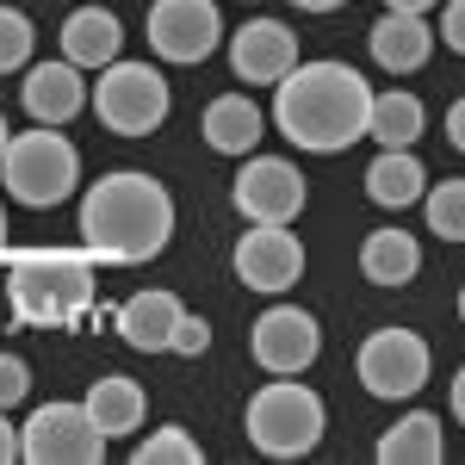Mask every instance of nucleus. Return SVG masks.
<instances>
[{
  "instance_id": "9b49d317",
  "label": "nucleus",
  "mask_w": 465,
  "mask_h": 465,
  "mask_svg": "<svg viewBox=\"0 0 465 465\" xmlns=\"http://www.w3.org/2000/svg\"><path fill=\"white\" fill-rule=\"evenodd\" d=\"M230 267H236V280H242L249 292L280 298V292H292L298 280H304V242L292 236L286 223H254V230H242Z\"/></svg>"
},
{
  "instance_id": "f704fd0d",
  "label": "nucleus",
  "mask_w": 465,
  "mask_h": 465,
  "mask_svg": "<svg viewBox=\"0 0 465 465\" xmlns=\"http://www.w3.org/2000/svg\"><path fill=\"white\" fill-rule=\"evenodd\" d=\"M6 137H13V124H6V112H0V155H6Z\"/></svg>"
},
{
  "instance_id": "7c9ffc66",
  "label": "nucleus",
  "mask_w": 465,
  "mask_h": 465,
  "mask_svg": "<svg viewBox=\"0 0 465 465\" xmlns=\"http://www.w3.org/2000/svg\"><path fill=\"white\" fill-rule=\"evenodd\" d=\"M19 460V429H13V416L0 410V465H13Z\"/></svg>"
},
{
  "instance_id": "1a4fd4ad",
  "label": "nucleus",
  "mask_w": 465,
  "mask_h": 465,
  "mask_svg": "<svg viewBox=\"0 0 465 465\" xmlns=\"http://www.w3.org/2000/svg\"><path fill=\"white\" fill-rule=\"evenodd\" d=\"M223 37L230 32H223L217 0H155V6H149V50H155L162 63H174V69L205 63Z\"/></svg>"
},
{
  "instance_id": "c85d7f7f",
  "label": "nucleus",
  "mask_w": 465,
  "mask_h": 465,
  "mask_svg": "<svg viewBox=\"0 0 465 465\" xmlns=\"http://www.w3.org/2000/svg\"><path fill=\"white\" fill-rule=\"evenodd\" d=\"M434 37H440L453 56H465V0H440V25H434Z\"/></svg>"
},
{
  "instance_id": "f257e3e1",
  "label": "nucleus",
  "mask_w": 465,
  "mask_h": 465,
  "mask_svg": "<svg viewBox=\"0 0 465 465\" xmlns=\"http://www.w3.org/2000/svg\"><path fill=\"white\" fill-rule=\"evenodd\" d=\"M366 106H372V87L354 63H292L273 81V131L298 143L304 155H341L348 143L366 137Z\"/></svg>"
},
{
  "instance_id": "9d476101",
  "label": "nucleus",
  "mask_w": 465,
  "mask_h": 465,
  "mask_svg": "<svg viewBox=\"0 0 465 465\" xmlns=\"http://www.w3.org/2000/svg\"><path fill=\"white\" fill-rule=\"evenodd\" d=\"M304 199H311V186L286 155H242V174L230 180V205L249 223H292L304 212Z\"/></svg>"
},
{
  "instance_id": "e433bc0d",
  "label": "nucleus",
  "mask_w": 465,
  "mask_h": 465,
  "mask_svg": "<svg viewBox=\"0 0 465 465\" xmlns=\"http://www.w3.org/2000/svg\"><path fill=\"white\" fill-rule=\"evenodd\" d=\"M460 322H465V286H460Z\"/></svg>"
},
{
  "instance_id": "473e14b6",
  "label": "nucleus",
  "mask_w": 465,
  "mask_h": 465,
  "mask_svg": "<svg viewBox=\"0 0 465 465\" xmlns=\"http://www.w3.org/2000/svg\"><path fill=\"white\" fill-rule=\"evenodd\" d=\"M385 6H391V13H434L440 0H385Z\"/></svg>"
},
{
  "instance_id": "72a5a7b5",
  "label": "nucleus",
  "mask_w": 465,
  "mask_h": 465,
  "mask_svg": "<svg viewBox=\"0 0 465 465\" xmlns=\"http://www.w3.org/2000/svg\"><path fill=\"white\" fill-rule=\"evenodd\" d=\"M298 13H335V6H348V0H292Z\"/></svg>"
},
{
  "instance_id": "2eb2a0df",
  "label": "nucleus",
  "mask_w": 465,
  "mask_h": 465,
  "mask_svg": "<svg viewBox=\"0 0 465 465\" xmlns=\"http://www.w3.org/2000/svg\"><path fill=\"white\" fill-rule=\"evenodd\" d=\"M366 44H372V63L385 74H416V69H429V56H434V25H429V13H379V25L366 32Z\"/></svg>"
},
{
  "instance_id": "f3484780",
  "label": "nucleus",
  "mask_w": 465,
  "mask_h": 465,
  "mask_svg": "<svg viewBox=\"0 0 465 465\" xmlns=\"http://www.w3.org/2000/svg\"><path fill=\"white\" fill-rule=\"evenodd\" d=\"M180 317H186V304H180L174 292H131V298L112 311V329H118L137 354H168Z\"/></svg>"
},
{
  "instance_id": "0eeeda50",
  "label": "nucleus",
  "mask_w": 465,
  "mask_h": 465,
  "mask_svg": "<svg viewBox=\"0 0 465 465\" xmlns=\"http://www.w3.org/2000/svg\"><path fill=\"white\" fill-rule=\"evenodd\" d=\"M434 372V348L416 335V329H372L354 354V379L366 385V397L379 403H410V397L429 385Z\"/></svg>"
},
{
  "instance_id": "20e7f679",
  "label": "nucleus",
  "mask_w": 465,
  "mask_h": 465,
  "mask_svg": "<svg viewBox=\"0 0 465 465\" xmlns=\"http://www.w3.org/2000/svg\"><path fill=\"white\" fill-rule=\"evenodd\" d=\"M242 429H249L254 453H267V460H304V453H317L322 429H329V410H322V397L298 372H267V385L242 410Z\"/></svg>"
},
{
  "instance_id": "c756f323",
  "label": "nucleus",
  "mask_w": 465,
  "mask_h": 465,
  "mask_svg": "<svg viewBox=\"0 0 465 465\" xmlns=\"http://www.w3.org/2000/svg\"><path fill=\"white\" fill-rule=\"evenodd\" d=\"M447 143H453V149L465 155V94L453 100V106H447Z\"/></svg>"
},
{
  "instance_id": "5701e85b",
  "label": "nucleus",
  "mask_w": 465,
  "mask_h": 465,
  "mask_svg": "<svg viewBox=\"0 0 465 465\" xmlns=\"http://www.w3.org/2000/svg\"><path fill=\"white\" fill-rule=\"evenodd\" d=\"M360 273L372 280V286H410L416 273H422V242L410 236V230H372L366 242H360Z\"/></svg>"
},
{
  "instance_id": "6e6552de",
  "label": "nucleus",
  "mask_w": 465,
  "mask_h": 465,
  "mask_svg": "<svg viewBox=\"0 0 465 465\" xmlns=\"http://www.w3.org/2000/svg\"><path fill=\"white\" fill-rule=\"evenodd\" d=\"M19 460L25 465H100L106 460V434L87 416V403H37L19 422Z\"/></svg>"
},
{
  "instance_id": "423d86ee",
  "label": "nucleus",
  "mask_w": 465,
  "mask_h": 465,
  "mask_svg": "<svg viewBox=\"0 0 465 465\" xmlns=\"http://www.w3.org/2000/svg\"><path fill=\"white\" fill-rule=\"evenodd\" d=\"M87 106H94V118H100L106 131H118V137H149V131L168 124L174 87H168V74L155 69V63L118 56V63H106L100 81L87 87Z\"/></svg>"
},
{
  "instance_id": "a211bd4d",
  "label": "nucleus",
  "mask_w": 465,
  "mask_h": 465,
  "mask_svg": "<svg viewBox=\"0 0 465 465\" xmlns=\"http://www.w3.org/2000/svg\"><path fill=\"white\" fill-rule=\"evenodd\" d=\"M199 137L217 155H254V143L267 137V112L254 106L242 87L236 94H217L212 106H205V118H199Z\"/></svg>"
},
{
  "instance_id": "39448f33",
  "label": "nucleus",
  "mask_w": 465,
  "mask_h": 465,
  "mask_svg": "<svg viewBox=\"0 0 465 465\" xmlns=\"http://www.w3.org/2000/svg\"><path fill=\"white\" fill-rule=\"evenodd\" d=\"M0 186H6L13 205L50 212V205H63L74 186H81V149H74L56 124L13 131V137H6V155H0Z\"/></svg>"
},
{
  "instance_id": "6ab92c4d",
  "label": "nucleus",
  "mask_w": 465,
  "mask_h": 465,
  "mask_svg": "<svg viewBox=\"0 0 465 465\" xmlns=\"http://www.w3.org/2000/svg\"><path fill=\"white\" fill-rule=\"evenodd\" d=\"M422 193H429V168H422L416 149H379V155H372V168H366V199H372L379 212H403V205H416Z\"/></svg>"
},
{
  "instance_id": "2f4dec72",
  "label": "nucleus",
  "mask_w": 465,
  "mask_h": 465,
  "mask_svg": "<svg viewBox=\"0 0 465 465\" xmlns=\"http://www.w3.org/2000/svg\"><path fill=\"white\" fill-rule=\"evenodd\" d=\"M447 410H453V422L465 429V366L453 372V391H447Z\"/></svg>"
},
{
  "instance_id": "ddd939ff",
  "label": "nucleus",
  "mask_w": 465,
  "mask_h": 465,
  "mask_svg": "<svg viewBox=\"0 0 465 465\" xmlns=\"http://www.w3.org/2000/svg\"><path fill=\"white\" fill-rule=\"evenodd\" d=\"M19 100L32 112V124H74L87 112V69H74L69 56L56 63H25V81H19Z\"/></svg>"
},
{
  "instance_id": "412c9836",
  "label": "nucleus",
  "mask_w": 465,
  "mask_h": 465,
  "mask_svg": "<svg viewBox=\"0 0 465 465\" xmlns=\"http://www.w3.org/2000/svg\"><path fill=\"white\" fill-rule=\"evenodd\" d=\"M379 465H440L447 460V429H440V416L434 410H410V416H397V429L379 434Z\"/></svg>"
},
{
  "instance_id": "bb28decb",
  "label": "nucleus",
  "mask_w": 465,
  "mask_h": 465,
  "mask_svg": "<svg viewBox=\"0 0 465 465\" xmlns=\"http://www.w3.org/2000/svg\"><path fill=\"white\" fill-rule=\"evenodd\" d=\"M205 348H212V322L186 311V317H180V329H174V341H168V354H180V360H199Z\"/></svg>"
},
{
  "instance_id": "7ed1b4c3",
  "label": "nucleus",
  "mask_w": 465,
  "mask_h": 465,
  "mask_svg": "<svg viewBox=\"0 0 465 465\" xmlns=\"http://www.w3.org/2000/svg\"><path fill=\"white\" fill-rule=\"evenodd\" d=\"M94 261L69 249H32L6 267V311L25 329H74L94 317Z\"/></svg>"
},
{
  "instance_id": "393cba45",
  "label": "nucleus",
  "mask_w": 465,
  "mask_h": 465,
  "mask_svg": "<svg viewBox=\"0 0 465 465\" xmlns=\"http://www.w3.org/2000/svg\"><path fill=\"white\" fill-rule=\"evenodd\" d=\"M131 460H137V465H199V460H205V447L180 429V422H168V429L149 434V440H137Z\"/></svg>"
},
{
  "instance_id": "c9c22d12",
  "label": "nucleus",
  "mask_w": 465,
  "mask_h": 465,
  "mask_svg": "<svg viewBox=\"0 0 465 465\" xmlns=\"http://www.w3.org/2000/svg\"><path fill=\"white\" fill-rule=\"evenodd\" d=\"M0 254H6V212H0Z\"/></svg>"
},
{
  "instance_id": "aec40b11",
  "label": "nucleus",
  "mask_w": 465,
  "mask_h": 465,
  "mask_svg": "<svg viewBox=\"0 0 465 465\" xmlns=\"http://www.w3.org/2000/svg\"><path fill=\"white\" fill-rule=\"evenodd\" d=\"M87 416L100 422V434L106 440H124V434H137L143 429V416H149V397L137 379H124V372H106V379H94L87 385Z\"/></svg>"
},
{
  "instance_id": "4be33fe9",
  "label": "nucleus",
  "mask_w": 465,
  "mask_h": 465,
  "mask_svg": "<svg viewBox=\"0 0 465 465\" xmlns=\"http://www.w3.org/2000/svg\"><path fill=\"white\" fill-rule=\"evenodd\" d=\"M422 131H429V106H422L410 87L372 94V106H366V137H372L379 149H416Z\"/></svg>"
},
{
  "instance_id": "f03ea898",
  "label": "nucleus",
  "mask_w": 465,
  "mask_h": 465,
  "mask_svg": "<svg viewBox=\"0 0 465 465\" xmlns=\"http://www.w3.org/2000/svg\"><path fill=\"white\" fill-rule=\"evenodd\" d=\"M81 242L94 261L137 267L174 242V193L143 168H118L81 193Z\"/></svg>"
},
{
  "instance_id": "dca6fc26",
  "label": "nucleus",
  "mask_w": 465,
  "mask_h": 465,
  "mask_svg": "<svg viewBox=\"0 0 465 465\" xmlns=\"http://www.w3.org/2000/svg\"><path fill=\"white\" fill-rule=\"evenodd\" d=\"M63 56H69L74 69L100 74L106 63L124 56V19L100 6V0H87V6H74L69 19H63Z\"/></svg>"
},
{
  "instance_id": "a878e982",
  "label": "nucleus",
  "mask_w": 465,
  "mask_h": 465,
  "mask_svg": "<svg viewBox=\"0 0 465 465\" xmlns=\"http://www.w3.org/2000/svg\"><path fill=\"white\" fill-rule=\"evenodd\" d=\"M32 50H37V25L19 6H0V74H25Z\"/></svg>"
},
{
  "instance_id": "cd10ccee",
  "label": "nucleus",
  "mask_w": 465,
  "mask_h": 465,
  "mask_svg": "<svg viewBox=\"0 0 465 465\" xmlns=\"http://www.w3.org/2000/svg\"><path fill=\"white\" fill-rule=\"evenodd\" d=\"M25 391H32V366L19 354H0V410L25 403Z\"/></svg>"
},
{
  "instance_id": "f8f14e48",
  "label": "nucleus",
  "mask_w": 465,
  "mask_h": 465,
  "mask_svg": "<svg viewBox=\"0 0 465 465\" xmlns=\"http://www.w3.org/2000/svg\"><path fill=\"white\" fill-rule=\"evenodd\" d=\"M249 354L261 372H311V360L322 354V329L298 304H267L249 329Z\"/></svg>"
},
{
  "instance_id": "4468645a",
  "label": "nucleus",
  "mask_w": 465,
  "mask_h": 465,
  "mask_svg": "<svg viewBox=\"0 0 465 465\" xmlns=\"http://www.w3.org/2000/svg\"><path fill=\"white\" fill-rule=\"evenodd\" d=\"M298 63V32L280 19H249L242 32H230V74L249 87H273Z\"/></svg>"
},
{
  "instance_id": "b1692460",
  "label": "nucleus",
  "mask_w": 465,
  "mask_h": 465,
  "mask_svg": "<svg viewBox=\"0 0 465 465\" xmlns=\"http://www.w3.org/2000/svg\"><path fill=\"white\" fill-rule=\"evenodd\" d=\"M422 217L440 242H465V180H440L422 193Z\"/></svg>"
}]
</instances>
